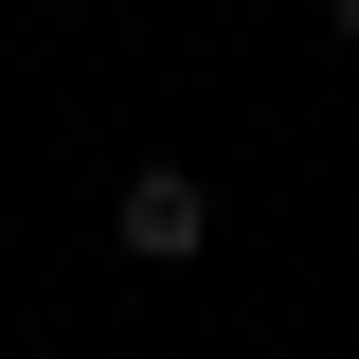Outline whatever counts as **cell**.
Returning a JSON list of instances; mask_svg holds the SVG:
<instances>
[{
	"label": "cell",
	"instance_id": "cell-1",
	"mask_svg": "<svg viewBox=\"0 0 359 359\" xmlns=\"http://www.w3.org/2000/svg\"><path fill=\"white\" fill-rule=\"evenodd\" d=\"M108 233H126V269H198V252H216V180H180V162H144L126 198H108Z\"/></svg>",
	"mask_w": 359,
	"mask_h": 359
},
{
	"label": "cell",
	"instance_id": "cell-2",
	"mask_svg": "<svg viewBox=\"0 0 359 359\" xmlns=\"http://www.w3.org/2000/svg\"><path fill=\"white\" fill-rule=\"evenodd\" d=\"M323 36H341V54H359V0H323Z\"/></svg>",
	"mask_w": 359,
	"mask_h": 359
}]
</instances>
